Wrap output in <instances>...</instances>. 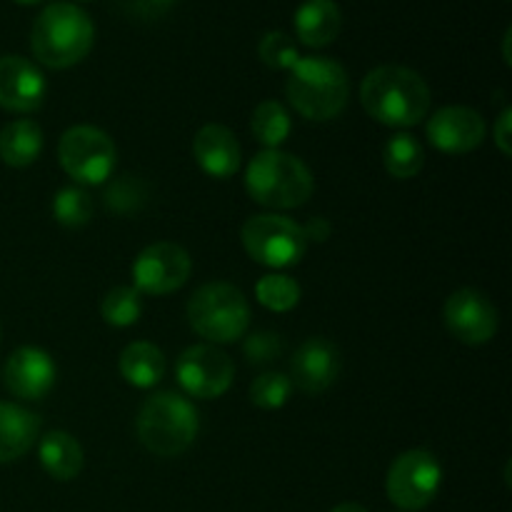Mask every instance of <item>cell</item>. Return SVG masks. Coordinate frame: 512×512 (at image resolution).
<instances>
[{
  "label": "cell",
  "mask_w": 512,
  "mask_h": 512,
  "mask_svg": "<svg viewBox=\"0 0 512 512\" xmlns=\"http://www.w3.org/2000/svg\"><path fill=\"white\" fill-rule=\"evenodd\" d=\"M360 103L388 128H413L428 118L430 88L423 75L405 65H380L360 83Z\"/></svg>",
  "instance_id": "obj_1"
},
{
  "label": "cell",
  "mask_w": 512,
  "mask_h": 512,
  "mask_svg": "<svg viewBox=\"0 0 512 512\" xmlns=\"http://www.w3.org/2000/svg\"><path fill=\"white\" fill-rule=\"evenodd\" d=\"M95 43V25L83 8L53 3L35 18L30 48L45 68L65 70L88 58Z\"/></svg>",
  "instance_id": "obj_2"
},
{
  "label": "cell",
  "mask_w": 512,
  "mask_h": 512,
  "mask_svg": "<svg viewBox=\"0 0 512 512\" xmlns=\"http://www.w3.org/2000/svg\"><path fill=\"white\" fill-rule=\"evenodd\" d=\"M288 100L303 118L325 123L338 118L350 98V80L343 65L325 55L300 58L290 68Z\"/></svg>",
  "instance_id": "obj_3"
},
{
  "label": "cell",
  "mask_w": 512,
  "mask_h": 512,
  "mask_svg": "<svg viewBox=\"0 0 512 512\" xmlns=\"http://www.w3.org/2000/svg\"><path fill=\"white\" fill-rule=\"evenodd\" d=\"M245 190L263 208L290 210L308 203L315 180L308 165L295 155L283 150H263L245 170Z\"/></svg>",
  "instance_id": "obj_4"
},
{
  "label": "cell",
  "mask_w": 512,
  "mask_h": 512,
  "mask_svg": "<svg viewBox=\"0 0 512 512\" xmlns=\"http://www.w3.org/2000/svg\"><path fill=\"white\" fill-rule=\"evenodd\" d=\"M135 430H138V438L145 450L158 458H175L195 443L200 418L188 398L165 390V393H155L145 400Z\"/></svg>",
  "instance_id": "obj_5"
},
{
  "label": "cell",
  "mask_w": 512,
  "mask_h": 512,
  "mask_svg": "<svg viewBox=\"0 0 512 512\" xmlns=\"http://www.w3.org/2000/svg\"><path fill=\"white\" fill-rule=\"evenodd\" d=\"M188 320L195 333L210 345L233 343L248 333V298L230 283H208L190 298Z\"/></svg>",
  "instance_id": "obj_6"
},
{
  "label": "cell",
  "mask_w": 512,
  "mask_h": 512,
  "mask_svg": "<svg viewBox=\"0 0 512 512\" xmlns=\"http://www.w3.org/2000/svg\"><path fill=\"white\" fill-rule=\"evenodd\" d=\"M243 248L255 263L265 268L283 270L293 268L305 258L308 238L303 233V225L285 215L265 213L253 215L243 225Z\"/></svg>",
  "instance_id": "obj_7"
},
{
  "label": "cell",
  "mask_w": 512,
  "mask_h": 512,
  "mask_svg": "<svg viewBox=\"0 0 512 512\" xmlns=\"http://www.w3.org/2000/svg\"><path fill=\"white\" fill-rule=\"evenodd\" d=\"M58 160L80 185H103L113 175L118 150L113 138L93 125H73L58 143Z\"/></svg>",
  "instance_id": "obj_8"
},
{
  "label": "cell",
  "mask_w": 512,
  "mask_h": 512,
  "mask_svg": "<svg viewBox=\"0 0 512 512\" xmlns=\"http://www.w3.org/2000/svg\"><path fill=\"white\" fill-rule=\"evenodd\" d=\"M440 485H443L440 460L430 450H408L390 465L385 493L400 510L415 512L433 503Z\"/></svg>",
  "instance_id": "obj_9"
},
{
  "label": "cell",
  "mask_w": 512,
  "mask_h": 512,
  "mask_svg": "<svg viewBox=\"0 0 512 512\" xmlns=\"http://www.w3.org/2000/svg\"><path fill=\"white\" fill-rule=\"evenodd\" d=\"M193 270L188 250L178 243H153L135 258L133 263V288L140 295H168L183 288Z\"/></svg>",
  "instance_id": "obj_10"
},
{
  "label": "cell",
  "mask_w": 512,
  "mask_h": 512,
  "mask_svg": "<svg viewBox=\"0 0 512 512\" xmlns=\"http://www.w3.org/2000/svg\"><path fill=\"white\" fill-rule=\"evenodd\" d=\"M175 375L183 390L193 398L213 400L228 393L233 385L235 365L215 345H193V348L183 350V355L175 363Z\"/></svg>",
  "instance_id": "obj_11"
},
{
  "label": "cell",
  "mask_w": 512,
  "mask_h": 512,
  "mask_svg": "<svg viewBox=\"0 0 512 512\" xmlns=\"http://www.w3.org/2000/svg\"><path fill=\"white\" fill-rule=\"evenodd\" d=\"M443 318L450 333L465 345H485L498 333V310L473 288H463L450 295Z\"/></svg>",
  "instance_id": "obj_12"
},
{
  "label": "cell",
  "mask_w": 512,
  "mask_h": 512,
  "mask_svg": "<svg viewBox=\"0 0 512 512\" xmlns=\"http://www.w3.org/2000/svg\"><path fill=\"white\" fill-rule=\"evenodd\" d=\"M425 133L440 153L465 155L480 148L485 133H488V125L478 110L465 108V105H448V108L433 113V118L425 125Z\"/></svg>",
  "instance_id": "obj_13"
},
{
  "label": "cell",
  "mask_w": 512,
  "mask_h": 512,
  "mask_svg": "<svg viewBox=\"0 0 512 512\" xmlns=\"http://www.w3.org/2000/svg\"><path fill=\"white\" fill-rule=\"evenodd\" d=\"M48 80L43 70L20 55H0V108L35 113L45 103Z\"/></svg>",
  "instance_id": "obj_14"
},
{
  "label": "cell",
  "mask_w": 512,
  "mask_h": 512,
  "mask_svg": "<svg viewBox=\"0 0 512 512\" xmlns=\"http://www.w3.org/2000/svg\"><path fill=\"white\" fill-rule=\"evenodd\" d=\"M3 383L20 400H43L55 385V363L45 350L23 345L5 360Z\"/></svg>",
  "instance_id": "obj_15"
},
{
  "label": "cell",
  "mask_w": 512,
  "mask_h": 512,
  "mask_svg": "<svg viewBox=\"0 0 512 512\" xmlns=\"http://www.w3.org/2000/svg\"><path fill=\"white\" fill-rule=\"evenodd\" d=\"M340 350L325 338H310L295 350L290 360L295 388L308 395L325 393L340 375Z\"/></svg>",
  "instance_id": "obj_16"
},
{
  "label": "cell",
  "mask_w": 512,
  "mask_h": 512,
  "mask_svg": "<svg viewBox=\"0 0 512 512\" xmlns=\"http://www.w3.org/2000/svg\"><path fill=\"white\" fill-rule=\"evenodd\" d=\"M193 158L205 175L225 180L233 178L240 170L243 150H240V143L233 130H228L225 125L210 123L200 128L198 135H195Z\"/></svg>",
  "instance_id": "obj_17"
},
{
  "label": "cell",
  "mask_w": 512,
  "mask_h": 512,
  "mask_svg": "<svg viewBox=\"0 0 512 512\" xmlns=\"http://www.w3.org/2000/svg\"><path fill=\"white\" fill-rule=\"evenodd\" d=\"M295 35L308 48H325L333 43L343 28V13L335 0H305L295 10Z\"/></svg>",
  "instance_id": "obj_18"
},
{
  "label": "cell",
  "mask_w": 512,
  "mask_h": 512,
  "mask_svg": "<svg viewBox=\"0 0 512 512\" xmlns=\"http://www.w3.org/2000/svg\"><path fill=\"white\" fill-rule=\"evenodd\" d=\"M40 438V418L15 403L0 400V463L23 458Z\"/></svg>",
  "instance_id": "obj_19"
},
{
  "label": "cell",
  "mask_w": 512,
  "mask_h": 512,
  "mask_svg": "<svg viewBox=\"0 0 512 512\" xmlns=\"http://www.w3.org/2000/svg\"><path fill=\"white\" fill-rule=\"evenodd\" d=\"M38 455L45 473L53 480H60V483L75 480L83 470V448L65 430H50L48 435H43L38 445Z\"/></svg>",
  "instance_id": "obj_20"
},
{
  "label": "cell",
  "mask_w": 512,
  "mask_h": 512,
  "mask_svg": "<svg viewBox=\"0 0 512 512\" xmlns=\"http://www.w3.org/2000/svg\"><path fill=\"white\" fill-rule=\"evenodd\" d=\"M165 370H168V360H165L163 350L153 343L138 340L120 353V375L133 388H153L165 378Z\"/></svg>",
  "instance_id": "obj_21"
},
{
  "label": "cell",
  "mask_w": 512,
  "mask_h": 512,
  "mask_svg": "<svg viewBox=\"0 0 512 512\" xmlns=\"http://www.w3.org/2000/svg\"><path fill=\"white\" fill-rule=\"evenodd\" d=\"M43 130L33 120H13L0 130V160L10 168H28L43 153Z\"/></svg>",
  "instance_id": "obj_22"
},
{
  "label": "cell",
  "mask_w": 512,
  "mask_h": 512,
  "mask_svg": "<svg viewBox=\"0 0 512 512\" xmlns=\"http://www.w3.org/2000/svg\"><path fill=\"white\" fill-rule=\"evenodd\" d=\"M250 130H253L258 143H263L268 150H278L280 145L288 140L293 123H290V113L278 103V100H263V103L253 110Z\"/></svg>",
  "instance_id": "obj_23"
},
{
  "label": "cell",
  "mask_w": 512,
  "mask_h": 512,
  "mask_svg": "<svg viewBox=\"0 0 512 512\" xmlns=\"http://www.w3.org/2000/svg\"><path fill=\"white\" fill-rule=\"evenodd\" d=\"M385 170L398 180H410L423 170L425 150L413 135L398 133L388 140L383 153Z\"/></svg>",
  "instance_id": "obj_24"
},
{
  "label": "cell",
  "mask_w": 512,
  "mask_h": 512,
  "mask_svg": "<svg viewBox=\"0 0 512 512\" xmlns=\"http://www.w3.org/2000/svg\"><path fill=\"white\" fill-rule=\"evenodd\" d=\"M255 298L273 313H288L300 303V285L283 273H270L255 285Z\"/></svg>",
  "instance_id": "obj_25"
},
{
  "label": "cell",
  "mask_w": 512,
  "mask_h": 512,
  "mask_svg": "<svg viewBox=\"0 0 512 512\" xmlns=\"http://www.w3.org/2000/svg\"><path fill=\"white\" fill-rule=\"evenodd\" d=\"M100 313H103V320L113 328H130L140 320V313H143V300H140V293L130 285H118V288L110 290L103 298V305H100Z\"/></svg>",
  "instance_id": "obj_26"
},
{
  "label": "cell",
  "mask_w": 512,
  "mask_h": 512,
  "mask_svg": "<svg viewBox=\"0 0 512 512\" xmlns=\"http://www.w3.org/2000/svg\"><path fill=\"white\" fill-rule=\"evenodd\" d=\"M53 215L65 228H83L93 218V200L83 188H63L53 198Z\"/></svg>",
  "instance_id": "obj_27"
},
{
  "label": "cell",
  "mask_w": 512,
  "mask_h": 512,
  "mask_svg": "<svg viewBox=\"0 0 512 512\" xmlns=\"http://www.w3.org/2000/svg\"><path fill=\"white\" fill-rule=\"evenodd\" d=\"M290 383L288 375L283 373H263L260 378H255V383L250 385V400L258 405L260 410H278L288 403Z\"/></svg>",
  "instance_id": "obj_28"
},
{
  "label": "cell",
  "mask_w": 512,
  "mask_h": 512,
  "mask_svg": "<svg viewBox=\"0 0 512 512\" xmlns=\"http://www.w3.org/2000/svg\"><path fill=\"white\" fill-rule=\"evenodd\" d=\"M258 55L273 70H290L300 60L295 40L288 33H280V30L263 35V40L258 45Z\"/></svg>",
  "instance_id": "obj_29"
},
{
  "label": "cell",
  "mask_w": 512,
  "mask_h": 512,
  "mask_svg": "<svg viewBox=\"0 0 512 512\" xmlns=\"http://www.w3.org/2000/svg\"><path fill=\"white\" fill-rule=\"evenodd\" d=\"M143 200H145L143 183L135 178H130V175L115 180V183L108 188V193H105V203H108V208L115 210V213H120V215L135 213V210L143 205Z\"/></svg>",
  "instance_id": "obj_30"
},
{
  "label": "cell",
  "mask_w": 512,
  "mask_h": 512,
  "mask_svg": "<svg viewBox=\"0 0 512 512\" xmlns=\"http://www.w3.org/2000/svg\"><path fill=\"white\" fill-rule=\"evenodd\" d=\"M243 353L248 358L250 365H268L283 355V340L278 333H270V330H260L245 338Z\"/></svg>",
  "instance_id": "obj_31"
},
{
  "label": "cell",
  "mask_w": 512,
  "mask_h": 512,
  "mask_svg": "<svg viewBox=\"0 0 512 512\" xmlns=\"http://www.w3.org/2000/svg\"><path fill=\"white\" fill-rule=\"evenodd\" d=\"M173 3L175 0H120V5L140 20L160 18V15H165L173 8Z\"/></svg>",
  "instance_id": "obj_32"
},
{
  "label": "cell",
  "mask_w": 512,
  "mask_h": 512,
  "mask_svg": "<svg viewBox=\"0 0 512 512\" xmlns=\"http://www.w3.org/2000/svg\"><path fill=\"white\" fill-rule=\"evenodd\" d=\"M493 133H495V145L500 148V153H503L505 158H510L512 155V110L510 108H505L503 113H500V118L495 120Z\"/></svg>",
  "instance_id": "obj_33"
},
{
  "label": "cell",
  "mask_w": 512,
  "mask_h": 512,
  "mask_svg": "<svg viewBox=\"0 0 512 512\" xmlns=\"http://www.w3.org/2000/svg\"><path fill=\"white\" fill-rule=\"evenodd\" d=\"M330 230H333V228H330L328 220L313 218L308 225H305L303 233H305V238H308V243H310V240H315V243H323V240L330 235Z\"/></svg>",
  "instance_id": "obj_34"
},
{
  "label": "cell",
  "mask_w": 512,
  "mask_h": 512,
  "mask_svg": "<svg viewBox=\"0 0 512 512\" xmlns=\"http://www.w3.org/2000/svg\"><path fill=\"white\" fill-rule=\"evenodd\" d=\"M330 512H368L363 508V505H358V503H343V505H338V508H333Z\"/></svg>",
  "instance_id": "obj_35"
},
{
  "label": "cell",
  "mask_w": 512,
  "mask_h": 512,
  "mask_svg": "<svg viewBox=\"0 0 512 512\" xmlns=\"http://www.w3.org/2000/svg\"><path fill=\"white\" fill-rule=\"evenodd\" d=\"M15 3H20V5H38V3H43V0H15Z\"/></svg>",
  "instance_id": "obj_36"
},
{
  "label": "cell",
  "mask_w": 512,
  "mask_h": 512,
  "mask_svg": "<svg viewBox=\"0 0 512 512\" xmlns=\"http://www.w3.org/2000/svg\"><path fill=\"white\" fill-rule=\"evenodd\" d=\"M0 340H3V328H0Z\"/></svg>",
  "instance_id": "obj_37"
}]
</instances>
